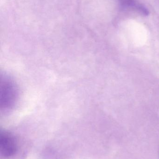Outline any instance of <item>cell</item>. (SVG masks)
I'll return each mask as SVG.
<instances>
[{"mask_svg":"<svg viewBox=\"0 0 159 159\" xmlns=\"http://www.w3.org/2000/svg\"><path fill=\"white\" fill-rule=\"evenodd\" d=\"M0 88L1 110L8 112L14 108L17 101V88L14 81L5 75L1 77Z\"/></svg>","mask_w":159,"mask_h":159,"instance_id":"obj_1","label":"cell"},{"mask_svg":"<svg viewBox=\"0 0 159 159\" xmlns=\"http://www.w3.org/2000/svg\"><path fill=\"white\" fill-rule=\"evenodd\" d=\"M18 150L17 141L14 134L7 131L0 133V155L1 158L8 159L14 157Z\"/></svg>","mask_w":159,"mask_h":159,"instance_id":"obj_2","label":"cell"}]
</instances>
